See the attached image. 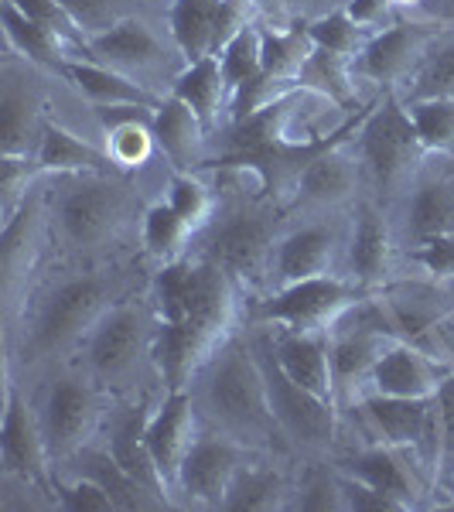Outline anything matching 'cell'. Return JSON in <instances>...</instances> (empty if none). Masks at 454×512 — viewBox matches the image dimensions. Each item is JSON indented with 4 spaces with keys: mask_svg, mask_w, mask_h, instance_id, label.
Instances as JSON below:
<instances>
[{
    "mask_svg": "<svg viewBox=\"0 0 454 512\" xmlns=\"http://www.w3.org/2000/svg\"><path fill=\"white\" fill-rule=\"evenodd\" d=\"M301 86L328 96L338 106H349L356 99V65H352V59H345V55L315 48L301 69Z\"/></svg>",
    "mask_w": 454,
    "mask_h": 512,
    "instance_id": "37",
    "label": "cell"
},
{
    "mask_svg": "<svg viewBox=\"0 0 454 512\" xmlns=\"http://www.w3.org/2000/svg\"><path fill=\"white\" fill-rule=\"evenodd\" d=\"M41 103L28 86L4 82V99H0V144L4 154H28L31 144L41 140Z\"/></svg>",
    "mask_w": 454,
    "mask_h": 512,
    "instance_id": "31",
    "label": "cell"
},
{
    "mask_svg": "<svg viewBox=\"0 0 454 512\" xmlns=\"http://www.w3.org/2000/svg\"><path fill=\"white\" fill-rule=\"evenodd\" d=\"M338 239L328 226H301L294 233L277 239L274 250V274L277 284H297V280L325 277L335 263Z\"/></svg>",
    "mask_w": 454,
    "mask_h": 512,
    "instance_id": "20",
    "label": "cell"
},
{
    "mask_svg": "<svg viewBox=\"0 0 454 512\" xmlns=\"http://www.w3.org/2000/svg\"><path fill=\"white\" fill-rule=\"evenodd\" d=\"M427 38H431V31L420 28V24H390L386 31H376L352 59L356 76H366L373 82H396L410 72V65L424 52Z\"/></svg>",
    "mask_w": 454,
    "mask_h": 512,
    "instance_id": "16",
    "label": "cell"
},
{
    "mask_svg": "<svg viewBox=\"0 0 454 512\" xmlns=\"http://www.w3.org/2000/svg\"><path fill=\"white\" fill-rule=\"evenodd\" d=\"M345 14H349V18L356 21L362 31L376 35V31L390 28V21H393V0H349Z\"/></svg>",
    "mask_w": 454,
    "mask_h": 512,
    "instance_id": "55",
    "label": "cell"
},
{
    "mask_svg": "<svg viewBox=\"0 0 454 512\" xmlns=\"http://www.w3.org/2000/svg\"><path fill=\"white\" fill-rule=\"evenodd\" d=\"M437 407V454L434 465H441L444 478L454 475V376H444L441 390L434 396Z\"/></svg>",
    "mask_w": 454,
    "mask_h": 512,
    "instance_id": "48",
    "label": "cell"
},
{
    "mask_svg": "<svg viewBox=\"0 0 454 512\" xmlns=\"http://www.w3.org/2000/svg\"><path fill=\"white\" fill-rule=\"evenodd\" d=\"M140 110L147 106H106V154H110L113 168L120 171H137L154 158V113L144 117Z\"/></svg>",
    "mask_w": 454,
    "mask_h": 512,
    "instance_id": "24",
    "label": "cell"
},
{
    "mask_svg": "<svg viewBox=\"0 0 454 512\" xmlns=\"http://www.w3.org/2000/svg\"><path fill=\"white\" fill-rule=\"evenodd\" d=\"M383 308L393 321L396 338H400V342H410V338H417L420 332L434 328L437 321L444 318L448 297L424 291V287H410V291H400V294H386Z\"/></svg>",
    "mask_w": 454,
    "mask_h": 512,
    "instance_id": "34",
    "label": "cell"
},
{
    "mask_svg": "<svg viewBox=\"0 0 454 512\" xmlns=\"http://www.w3.org/2000/svg\"><path fill=\"white\" fill-rule=\"evenodd\" d=\"M366 297L369 291L362 284H345V280L325 274L297 280V284H284L270 301H263L260 315L284 325L287 332L328 335Z\"/></svg>",
    "mask_w": 454,
    "mask_h": 512,
    "instance_id": "4",
    "label": "cell"
},
{
    "mask_svg": "<svg viewBox=\"0 0 454 512\" xmlns=\"http://www.w3.org/2000/svg\"><path fill=\"white\" fill-rule=\"evenodd\" d=\"M342 492H345V512H407L396 499H390V495H383L379 489H373V485L359 482V478H352V475H342Z\"/></svg>",
    "mask_w": 454,
    "mask_h": 512,
    "instance_id": "51",
    "label": "cell"
},
{
    "mask_svg": "<svg viewBox=\"0 0 454 512\" xmlns=\"http://www.w3.org/2000/svg\"><path fill=\"white\" fill-rule=\"evenodd\" d=\"M437 96H454V41L437 52L420 65L414 93L410 99H437Z\"/></svg>",
    "mask_w": 454,
    "mask_h": 512,
    "instance_id": "47",
    "label": "cell"
},
{
    "mask_svg": "<svg viewBox=\"0 0 454 512\" xmlns=\"http://www.w3.org/2000/svg\"><path fill=\"white\" fill-rule=\"evenodd\" d=\"M7 4H14L21 14H28L31 21H41L45 28L59 31L62 38L79 35V28L72 24V18L65 14V7L59 4V0H7Z\"/></svg>",
    "mask_w": 454,
    "mask_h": 512,
    "instance_id": "53",
    "label": "cell"
},
{
    "mask_svg": "<svg viewBox=\"0 0 454 512\" xmlns=\"http://www.w3.org/2000/svg\"><path fill=\"white\" fill-rule=\"evenodd\" d=\"M151 349L147 318L134 304L110 308L89 335V362L103 383H127L140 369V355Z\"/></svg>",
    "mask_w": 454,
    "mask_h": 512,
    "instance_id": "6",
    "label": "cell"
},
{
    "mask_svg": "<svg viewBox=\"0 0 454 512\" xmlns=\"http://www.w3.org/2000/svg\"><path fill=\"white\" fill-rule=\"evenodd\" d=\"M205 130L209 127L198 120V113L185 99L168 96L164 103L154 106V137H158V147L178 171H192L202 164Z\"/></svg>",
    "mask_w": 454,
    "mask_h": 512,
    "instance_id": "22",
    "label": "cell"
},
{
    "mask_svg": "<svg viewBox=\"0 0 454 512\" xmlns=\"http://www.w3.org/2000/svg\"><path fill=\"white\" fill-rule=\"evenodd\" d=\"M168 202H171V209L195 229V233L202 226H209L212 212H216V195H212V188L205 185L202 178H195L192 171H178V175L171 178Z\"/></svg>",
    "mask_w": 454,
    "mask_h": 512,
    "instance_id": "41",
    "label": "cell"
},
{
    "mask_svg": "<svg viewBox=\"0 0 454 512\" xmlns=\"http://www.w3.org/2000/svg\"><path fill=\"white\" fill-rule=\"evenodd\" d=\"M407 113L414 120L424 151H437V154L454 151V96L410 99Z\"/></svg>",
    "mask_w": 454,
    "mask_h": 512,
    "instance_id": "40",
    "label": "cell"
},
{
    "mask_svg": "<svg viewBox=\"0 0 454 512\" xmlns=\"http://www.w3.org/2000/svg\"><path fill=\"white\" fill-rule=\"evenodd\" d=\"M373 393L383 396H410V400H431L444 383V373L437 362L427 359L424 352L410 342H393L383 352V359L373 369Z\"/></svg>",
    "mask_w": 454,
    "mask_h": 512,
    "instance_id": "17",
    "label": "cell"
},
{
    "mask_svg": "<svg viewBox=\"0 0 454 512\" xmlns=\"http://www.w3.org/2000/svg\"><path fill=\"white\" fill-rule=\"evenodd\" d=\"M297 509L308 512H345V492L338 472H315L297 495Z\"/></svg>",
    "mask_w": 454,
    "mask_h": 512,
    "instance_id": "49",
    "label": "cell"
},
{
    "mask_svg": "<svg viewBox=\"0 0 454 512\" xmlns=\"http://www.w3.org/2000/svg\"><path fill=\"white\" fill-rule=\"evenodd\" d=\"M110 311L106 301V284L96 277H79L62 284L59 291L45 301L31 335V352L35 355H59L93 335L99 318Z\"/></svg>",
    "mask_w": 454,
    "mask_h": 512,
    "instance_id": "5",
    "label": "cell"
},
{
    "mask_svg": "<svg viewBox=\"0 0 454 512\" xmlns=\"http://www.w3.org/2000/svg\"><path fill=\"white\" fill-rule=\"evenodd\" d=\"M195 229L171 209V202H158L144 212V246L161 263H175L185 253V243L192 239Z\"/></svg>",
    "mask_w": 454,
    "mask_h": 512,
    "instance_id": "39",
    "label": "cell"
},
{
    "mask_svg": "<svg viewBox=\"0 0 454 512\" xmlns=\"http://www.w3.org/2000/svg\"><path fill=\"white\" fill-rule=\"evenodd\" d=\"M407 229L417 243L437 236H454V181L434 178L417 185L407 209Z\"/></svg>",
    "mask_w": 454,
    "mask_h": 512,
    "instance_id": "33",
    "label": "cell"
},
{
    "mask_svg": "<svg viewBox=\"0 0 454 512\" xmlns=\"http://www.w3.org/2000/svg\"><path fill=\"white\" fill-rule=\"evenodd\" d=\"M222 0H175L168 14L171 38L185 62H202L216 55V18Z\"/></svg>",
    "mask_w": 454,
    "mask_h": 512,
    "instance_id": "29",
    "label": "cell"
},
{
    "mask_svg": "<svg viewBox=\"0 0 454 512\" xmlns=\"http://www.w3.org/2000/svg\"><path fill=\"white\" fill-rule=\"evenodd\" d=\"M287 506V482L270 468H246L236 475L222 509L233 512H270Z\"/></svg>",
    "mask_w": 454,
    "mask_h": 512,
    "instance_id": "38",
    "label": "cell"
},
{
    "mask_svg": "<svg viewBox=\"0 0 454 512\" xmlns=\"http://www.w3.org/2000/svg\"><path fill=\"white\" fill-rule=\"evenodd\" d=\"M89 59L130 76V72L158 69L164 59V48L158 35L147 28V21L127 18V21H120L117 28L106 31V35L89 38Z\"/></svg>",
    "mask_w": 454,
    "mask_h": 512,
    "instance_id": "21",
    "label": "cell"
},
{
    "mask_svg": "<svg viewBox=\"0 0 454 512\" xmlns=\"http://www.w3.org/2000/svg\"><path fill=\"white\" fill-rule=\"evenodd\" d=\"M260 52L263 72H270L277 79L301 82V69L311 59V52H315V41L308 35V24H294L287 31H260Z\"/></svg>",
    "mask_w": 454,
    "mask_h": 512,
    "instance_id": "36",
    "label": "cell"
},
{
    "mask_svg": "<svg viewBox=\"0 0 454 512\" xmlns=\"http://www.w3.org/2000/svg\"><path fill=\"white\" fill-rule=\"evenodd\" d=\"M366 417L383 434V444H393L400 451L427 448V454H437V407L431 400H410V396H383L373 393L362 403Z\"/></svg>",
    "mask_w": 454,
    "mask_h": 512,
    "instance_id": "13",
    "label": "cell"
},
{
    "mask_svg": "<svg viewBox=\"0 0 454 512\" xmlns=\"http://www.w3.org/2000/svg\"><path fill=\"white\" fill-rule=\"evenodd\" d=\"M65 76L76 82V89L89 103L96 106H151L154 99L140 86L137 79H130L127 72H117L103 62H79V59H69L65 62Z\"/></svg>",
    "mask_w": 454,
    "mask_h": 512,
    "instance_id": "27",
    "label": "cell"
},
{
    "mask_svg": "<svg viewBox=\"0 0 454 512\" xmlns=\"http://www.w3.org/2000/svg\"><path fill=\"white\" fill-rule=\"evenodd\" d=\"M338 472L373 485V489L400 502L403 509H414L420 502L417 475L410 472L407 461H403V451L393 448V444H376V448L349 454V458L338 461Z\"/></svg>",
    "mask_w": 454,
    "mask_h": 512,
    "instance_id": "19",
    "label": "cell"
},
{
    "mask_svg": "<svg viewBox=\"0 0 454 512\" xmlns=\"http://www.w3.org/2000/svg\"><path fill=\"white\" fill-rule=\"evenodd\" d=\"M451 18H454V0H451Z\"/></svg>",
    "mask_w": 454,
    "mask_h": 512,
    "instance_id": "58",
    "label": "cell"
},
{
    "mask_svg": "<svg viewBox=\"0 0 454 512\" xmlns=\"http://www.w3.org/2000/svg\"><path fill=\"white\" fill-rule=\"evenodd\" d=\"M219 65H222V76H226V82H229V93L243 86V82H250L253 76H260L263 52H260V28L257 24L243 28L226 48H222Z\"/></svg>",
    "mask_w": 454,
    "mask_h": 512,
    "instance_id": "42",
    "label": "cell"
},
{
    "mask_svg": "<svg viewBox=\"0 0 454 512\" xmlns=\"http://www.w3.org/2000/svg\"><path fill=\"white\" fill-rule=\"evenodd\" d=\"M356 140L362 164L383 192L400 188L420 164V154H424L414 120H410L407 106L396 103V96H386L376 106H369L356 130Z\"/></svg>",
    "mask_w": 454,
    "mask_h": 512,
    "instance_id": "3",
    "label": "cell"
},
{
    "mask_svg": "<svg viewBox=\"0 0 454 512\" xmlns=\"http://www.w3.org/2000/svg\"><path fill=\"white\" fill-rule=\"evenodd\" d=\"M123 216H127L123 188L96 175L82 178V185L72 188V192L62 198V209H59V222H62L65 236L76 246H86V250L103 246L106 239L117 236V229L123 226Z\"/></svg>",
    "mask_w": 454,
    "mask_h": 512,
    "instance_id": "7",
    "label": "cell"
},
{
    "mask_svg": "<svg viewBox=\"0 0 454 512\" xmlns=\"http://www.w3.org/2000/svg\"><path fill=\"white\" fill-rule=\"evenodd\" d=\"M0 18H4V35L11 41L14 52L35 65H45V69H55V72L65 69L69 59H65V38L59 31L45 28L41 21H31L28 14H21L18 7L7 4V0H4V7H0Z\"/></svg>",
    "mask_w": 454,
    "mask_h": 512,
    "instance_id": "30",
    "label": "cell"
},
{
    "mask_svg": "<svg viewBox=\"0 0 454 512\" xmlns=\"http://www.w3.org/2000/svg\"><path fill=\"white\" fill-rule=\"evenodd\" d=\"M349 267H352V280L369 287H379L393 270V233L390 222L373 205H362L359 209V222L356 233H352L349 243Z\"/></svg>",
    "mask_w": 454,
    "mask_h": 512,
    "instance_id": "23",
    "label": "cell"
},
{
    "mask_svg": "<svg viewBox=\"0 0 454 512\" xmlns=\"http://www.w3.org/2000/svg\"><path fill=\"white\" fill-rule=\"evenodd\" d=\"M448 492H451V495H454V475H451V478H448Z\"/></svg>",
    "mask_w": 454,
    "mask_h": 512,
    "instance_id": "57",
    "label": "cell"
},
{
    "mask_svg": "<svg viewBox=\"0 0 454 512\" xmlns=\"http://www.w3.org/2000/svg\"><path fill=\"white\" fill-rule=\"evenodd\" d=\"M79 458L86 461V475L96 478V482L110 492V499L117 502V509H151V506H158V502H164L161 495H154L144 482H137V478L130 475L110 451L86 448Z\"/></svg>",
    "mask_w": 454,
    "mask_h": 512,
    "instance_id": "35",
    "label": "cell"
},
{
    "mask_svg": "<svg viewBox=\"0 0 454 512\" xmlns=\"http://www.w3.org/2000/svg\"><path fill=\"white\" fill-rule=\"evenodd\" d=\"M45 437L52 458H72L82 454L89 444V437L99 427V396L89 383L82 379H55V386L48 390L45 403Z\"/></svg>",
    "mask_w": 454,
    "mask_h": 512,
    "instance_id": "11",
    "label": "cell"
},
{
    "mask_svg": "<svg viewBox=\"0 0 454 512\" xmlns=\"http://www.w3.org/2000/svg\"><path fill=\"white\" fill-rule=\"evenodd\" d=\"M147 410L144 407H134L127 417H120L117 424H113V437H110V454L120 461L123 468H127L130 475L137 478V482H144L147 489L154 495H161L164 506H168V485H164V478L158 472V465H154L151 451H147V441H144V431H147Z\"/></svg>",
    "mask_w": 454,
    "mask_h": 512,
    "instance_id": "28",
    "label": "cell"
},
{
    "mask_svg": "<svg viewBox=\"0 0 454 512\" xmlns=\"http://www.w3.org/2000/svg\"><path fill=\"white\" fill-rule=\"evenodd\" d=\"M226 345V335L198 325V321H161V328L151 338V359L168 386V393L188 390V383L209 366Z\"/></svg>",
    "mask_w": 454,
    "mask_h": 512,
    "instance_id": "9",
    "label": "cell"
},
{
    "mask_svg": "<svg viewBox=\"0 0 454 512\" xmlns=\"http://www.w3.org/2000/svg\"><path fill=\"white\" fill-rule=\"evenodd\" d=\"M59 4L65 7L72 24L79 28V35H86V41L106 35V31L117 28L120 21L134 18V14L127 11V0H59Z\"/></svg>",
    "mask_w": 454,
    "mask_h": 512,
    "instance_id": "45",
    "label": "cell"
},
{
    "mask_svg": "<svg viewBox=\"0 0 454 512\" xmlns=\"http://www.w3.org/2000/svg\"><path fill=\"white\" fill-rule=\"evenodd\" d=\"M55 495H59V502L69 512H113L117 509V502L110 499V492H106L103 485L89 475L76 478V482L59 485Z\"/></svg>",
    "mask_w": 454,
    "mask_h": 512,
    "instance_id": "50",
    "label": "cell"
},
{
    "mask_svg": "<svg viewBox=\"0 0 454 512\" xmlns=\"http://www.w3.org/2000/svg\"><path fill=\"white\" fill-rule=\"evenodd\" d=\"M253 4H263V0H253Z\"/></svg>",
    "mask_w": 454,
    "mask_h": 512,
    "instance_id": "59",
    "label": "cell"
},
{
    "mask_svg": "<svg viewBox=\"0 0 454 512\" xmlns=\"http://www.w3.org/2000/svg\"><path fill=\"white\" fill-rule=\"evenodd\" d=\"M0 454H4L7 475H18L21 482L48 489V461H52V448H48L45 427L35 420L31 407L21 400V393L14 390V383H7V396H4Z\"/></svg>",
    "mask_w": 454,
    "mask_h": 512,
    "instance_id": "12",
    "label": "cell"
},
{
    "mask_svg": "<svg viewBox=\"0 0 454 512\" xmlns=\"http://www.w3.org/2000/svg\"><path fill=\"white\" fill-rule=\"evenodd\" d=\"M35 158L41 161V168L55 171V175H103L113 168L110 154L96 151L93 144H86L55 120H45V127H41Z\"/></svg>",
    "mask_w": 454,
    "mask_h": 512,
    "instance_id": "26",
    "label": "cell"
},
{
    "mask_svg": "<svg viewBox=\"0 0 454 512\" xmlns=\"http://www.w3.org/2000/svg\"><path fill=\"white\" fill-rule=\"evenodd\" d=\"M41 233H45V219H41V202L28 198L14 219L4 222V239H0V267H4V297L7 308L14 311L21 297V287L28 284L35 260L41 253Z\"/></svg>",
    "mask_w": 454,
    "mask_h": 512,
    "instance_id": "15",
    "label": "cell"
},
{
    "mask_svg": "<svg viewBox=\"0 0 454 512\" xmlns=\"http://www.w3.org/2000/svg\"><path fill=\"white\" fill-rule=\"evenodd\" d=\"M414 260L427 270L434 280L454 277V236H437L427 239L414 250Z\"/></svg>",
    "mask_w": 454,
    "mask_h": 512,
    "instance_id": "52",
    "label": "cell"
},
{
    "mask_svg": "<svg viewBox=\"0 0 454 512\" xmlns=\"http://www.w3.org/2000/svg\"><path fill=\"white\" fill-rule=\"evenodd\" d=\"M297 89H301L297 79H277V76H270V72H260V76H253L250 82L233 89V123L250 120L253 113L280 103V99L297 93Z\"/></svg>",
    "mask_w": 454,
    "mask_h": 512,
    "instance_id": "44",
    "label": "cell"
},
{
    "mask_svg": "<svg viewBox=\"0 0 454 512\" xmlns=\"http://www.w3.org/2000/svg\"><path fill=\"white\" fill-rule=\"evenodd\" d=\"M420 4V0H393V7H414Z\"/></svg>",
    "mask_w": 454,
    "mask_h": 512,
    "instance_id": "56",
    "label": "cell"
},
{
    "mask_svg": "<svg viewBox=\"0 0 454 512\" xmlns=\"http://www.w3.org/2000/svg\"><path fill=\"white\" fill-rule=\"evenodd\" d=\"M250 11H253V0H222L219 18H216V59H219L222 48L239 35V31L253 24Z\"/></svg>",
    "mask_w": 454,
    "mask_h": 512,
    "instance_id": "54",
    "label": "cell"
},
{
    "mask_svg": "<svg viewBox=\"0 0 454 512\" xmlns=\"http://www.w3.org/2000/svg\"><path fill=\"white\" fill-rule=\"evenodd\" d=\"M274 226L260 212H236L216 229L205 260L219 263L233 280H260L274 267Z\"/></svg>",
    "mask_w": 454,
    "mask_h": 512,
    "instance_id": "8",
    "label": "cell"
},
{
    "mask_svg": "<svg viewBox=\"0 0 454 512\" xmlns=\"http://www.w3.org/2000/svg\"><path fill=\"white\" fill-rule=\"evenodd\" d=\"M171 96L185 99L198 113V120H202L205 127H212L222 113V103H226V96H229V82L222 76V65L216 55H209V59H202V62H188V69L175 79Z\"/></svg>",
    "mask_w": 454,
    "mask_h": 512,
    "instance_id": "32",
    "label": "cell"
},
{
    "mask_svg": "<svg viewBox=\"0 0 454 512\" xmlns=\"http://www.w3.org/2000/svg\"><path fill=\"white\" fill-rule=\"evenodd\" d=\"M147 451H151L154 465L164 478V485H178V472L185 454L192 451L195 437V400L188 396V390H175L168 393V400L161 403L158 410L147 420L144 431Z\"/></svg>",
    "mask_w": 454,
    "mask_h": 512,
    "instance_id": "14",
    "label": "cell"
},
{
    "mask_svg": "<svg viewBox=\"0 0 454 512\" xmlns=\"http://www.w3.org/2000/svg\"><path fill=\"white\" fill-rule=\"evenodd\" d=\"M359 185V164L349 158L342 144L321 151L318 158L304 164V171L297 175V192L315 205H342L356 195Z\"/></svg>",
    "mask_w": 454,
    "mask_h": 512,
    "instance_id": "25",
    "label": "cell"
},
{
    "mask_svg": "<svg viewBox=\"0 0 454 512\" xmlns=\"http://www.w3.org/2000/svg\"><path fill=\"white\" fill-rule=\"evenodd\" d=\"M38 171L45 168L31 154H0V216H4V222L14 219V212L31 198L28 188Z\"/></svg>",
    "mask_w": 454,
    "mask_h": 512,
    "instance_id": "43",
    "label": "cell"
},
{
    "mask_svg": "<svg viewBox=\"0 0 454 512\" xmlns=\"http://www.w3.org/2000/svg\"><path fill=\"white\" fill-rule=\"evenodd\" d=\"M239 472H243V441L229 434L198 437L181 461L178 489L195 506H222Z\"/></svg>",
    "mask_w": 454,
    "mask_h": 512,
    "instance_id": "10",
    "label": "cell"
},
{
    "mask_svg": "<svg viewBox=\"0 0 454 512\" xmlns=\"http://www.w3.org/2000/svg\"><path fill=\"white\" fill-rule=\"evenodd\" d=\"M205 400H209L212 417L236 441H270L274 434H280L263 366L253 349L233 345V349L222 352L216 373L209 379V390H205Z\"/></svg>",
    "mask_w": 454,
    "mask_h": 512,
    "instance_id": "1",
    "label": "cell"
},
{
    "mask_svg": "<svg viewBox=\"0 0 454 512\" xmlns=\"http://www.w3.org/2000/svg\"><path fill=\"white\" fill-rule=\"evenodd\" d=\"M328 335H308V332H280L270 335L274 359L287 376L304 390L335 400V379H332V345Z\"/></svg>",
    "mask_w": 454,
    "mask_h": 512,
    "instance_id": "18",
    "label": "cell"
},
{
    "mask_svg": "<svg viewBox=\"0 0 454 512\" xmlns=\"http://www.w3.org/2000/svg\"><path fill=\"white\" fill-rule=\"evenodd\" d=\"M253 352H257V359L263 366V379H267L270 407H274L280 434L304 451L332 448L335 431H338L335 400H325V396L297 386L294 379L277 366L270 335H263L260 342L253 345Z\"/></svg>",
    "mask_w": 454,
    "mask_h": 512,
    "instance_id": "2",
    "label": "cell"
},
{
    "mask_svg": "<svg viewBox=\"0 0 454 512\" xmlns=\"http://www.w3.org/2000/svg\"><path fill=\"white\" fill-rule=\"evenodd\" d=\"M308 35H311V41H315V48L345 55V59H356V55L362 52V45H366V38H362L366 31H362L345 11H335V14H325V18L311 21Z\"/></svg>",
    "mask_w": 454,
    "mask_h": 512,
    "instance_id": "46",
    "label": "cell"
}]
</instances>
